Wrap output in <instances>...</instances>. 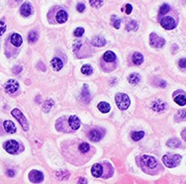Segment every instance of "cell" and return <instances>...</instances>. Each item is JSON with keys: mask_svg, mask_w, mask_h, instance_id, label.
Segmentation results:
<instances>
[{"mask_svg": "<svg viewBox=\"0 0 186 184\" xmlns=\"http://www.w3.org/2000/svg\"><path fill=\"white\" fill-rule=\"evenodd\" d=\"M115 100L117 103V106L120 108L121 110H126L130 106V98L127 94L124 93H118L115 96Z\"/></svg>", "mask_w": 186, "mask_h": 184, "instance_id": "6da1fadb", "label": "cell"}, {"mask_svg": "<svg viewBox=\"0 0 186 184\" xmlns=\"http://www.w3.org/2000/svg\"><path fill=\"white\" fill-rule=\"evenodd\" d=\"M163 162L166 166L169 168H172L177 166L181 162V155L179 154H173V155H164L163 157Z\"/></svg>", "mask_w": 186, "mask_h": 184, "instance_id": "7a4b0ae2", "label": "cell"}, {"mask_svg": "<svg viewBox=\"0 0 186 184\" xmlns=\"http://www.w3.org/2000/svg\"><path fill=\"white\" fill-rule=\"evenodd\" d=\"M11 114L16 118L19 123H20V125L22 126V128H23L24 131H28V130H29V125H28V122H27L26 117L24 116V114L20 110L13 109L12 112H11Z\"/></svg>", "mask_w": 186, "mask_h": 184, "instance_id": "3957f363", "label": "cell"}, {"mask_svg": "<svg viewBox=\"0 0 186 184\" xmlns=\"http://www.w3.org/2000/svg\"><path fill=\"white\" fill-rule=\"evenodd\" d=\"M141 163L142 166L146 167V168H149V169H154L157 166V162L155 157H150V155H143L141 157Z\"/></svg>", "mask_w": 186, "mask_h": 184, "instance_id": "277c9868", "label": "cell"}, {"mask_svg": "<svg viewBox=\"0 0 186 184\" xmlns=\"http://www.w3.org/2000/svg\"><path fill=\"white\" fill-rule=\"evenodd\" d=\"M150 41H151V46L154 47V48H157V49L163 48L165 44V40L163 39V38L159 37L155 33H151V34Z\"/></svg>", "mask_w": 186, "mask_h": 184, "instance_id": "5b68a950", "label": "cell"}, {"mask_svg": "<svg viewBox=\"0 0 186 184\" xmlns=\"http://www.w3.org/2000/svg\"><path fill=\"white\" fill-rule=\"evenodd\" d=\"M3 148L7 153H11V154H15V153H17L18 149H19V144L16 141L10 140V141H6V143H4Z\"/></svg>", "mask_w": 186, "mask_h": 184, "instance_id": "8992f818", "label": "cell"}, {"mask_svg": "<svg viewBox=\"0 0 186 184\" xmlns=\"http://www.w3.org/2000/svg\"><path fill=\"white\" fill-rule=\"evenodd\" d=\"M160 24L166 30H172L176 27V22L172 17H164L161 19Z\"/></svg>", "mask_w": 186, "mask_h": 184, "instance_id": "52a82bcc", "label": "cell"}, {"mask_svg": "<svg viewBox=\"0 0 186 184\" xmlns=\"http://www.w3.org/2000/svg\"><path fill=\"white\" fill-rule=\"evenodd\" d=\"M29 179L31 182H34V183H40L43 181L44 179V175L41 171H38V170H32L29 173Z\"/></svg>", "mask_w": 186, "mask_h": 184, "instance_id": "ba28073f", "label": "cell"}, {"mask_svg": "<svg viewBox=\"0 0 186 184\" xmlns=\"http://www.w3.org/2000/svg\"><path fill=\"white\" fill-rule=\"evenodd\" d=\"M18 88H19V83L16 81L15 79H10L5 84V90L10 94L15 93L18 90Z\"/></svg>", "mask_w": 186, "mask_h": 184, "instance_id": "9c48e42d", "label": "cell"}, {"mask_svg": "<svg viewBox=\"0 0 186 184\" xmlns=\"http://www.w3.org/2000/svg\"><path fill=\"white\" fill-rule=\"evenodd\" d=\"M20 12L22 14V16H24V17L30 16L33 13V9H32L31 4L30 3H24L20 8Z\"/></svg>", "mask_w": 186, "mask_h": 184, "instance_id": "30bf717a", "label": "cell"}, {"mask_svg": "<svg viewBox=\"0 0 186 184\" xmlns=\"http://www.w3.org/2000/svg\"><path fill=\"white\" fill-rule=\"evenodd\" d=\"M68 124L70 126V128L72 130H77L79 127H80V120L78 119L77 116L72 115L69 117L68 119Z\"/></svg>", "mask_w": 186, "mask_h": 184, "instance_id": "8fae6325", "label": "cell"}, {"mask_svg": "<svg viewBox=\"0 0 186 184\" xmlns=\"http://www.w3.org/2000/svg\"><path fill=\"white\" fill-rule=\"evenodd\" d=\"M88 138L91 140L92 141H99L102 139V134L100 133L99 130H92L89 132Z\"/></svg>", "mask_w": 186, "mask_h": 184, "instance_id": "7c38bea8", "label": "cell"}, {"mask_svg": "<svg viewBox=\"0 0 186 184\" xmlns=\"http://www.w3.org/2000/svg\"><path fill=\"white\" fill-rule=\"evenodd\" d=\"M91 173L92 175L95 176V177H100L102 175L103 173V167L101 164L99 163H95L94 166L91 167Z\"/></svg>", "mask_w": 186, "mask_h": 184, "instance_id": "4fadbf2b", "label": "cell"}, {"mask_svg": "<svg viewBox=\"0 0 186 184\" xmlns=\"http://www.w3.org/2000/svg\"><path fill=\"white\" fill-rule=\"evenodd\" d=\"M3 127H4V130H5L8 134H14L16 132V127L14 125V123L11 121H5L3 123Z\"/></svg>", "mask_w": 186, "mask_h": 184, "instance_id": "5bb4252c", "label": "cell"}, {"mask_svg": "<svg viewBox=\"0 0 186 184\" xmlns=\"http://www.w3.org/2000/svg\"><path fill=\"white\" fill-rule=\"evenodd\" d=\"M51 64H52V68H54L56 72H59V70H60L64 67L63 60H61L60 59H59V58H54V59H52V61H51Z\"/></svg>", "mask_w": 186, "mask_h": 184, "instance_id": "9a60e30c", "label": "cell"}, {"mask_svg": "<svg viewBox=\"0 0 186 184\" xmlns=\"http://www.w3.org/2000/svg\"><path fill=\"white\" fill-rule=\"evenodd\" d=\"M56 22L60 23V24H63V23H64L66 20H68V13H66L64 10H60V11L58 12V14H56Z\"/></svg>", "mask_w": 186, "mask_h": 184, "instance_id": "2e32d148", "label": "cell"}, {"mask_svg": "<svg viewBox=\"0 0 186 184\" xmlns=\"http://www.w3.org/2000/svg\"><path fill=\"white\" fill-rule=\"evenodd\" d=\"M165 103L163 102V101H159L157 100L155 102L152 103V109H154L155 111L156 112H160V111H163L165 109Z\"/></svg>", "mask_w": 186, "mask_h": 184, "instance_id": "e0dca14e", "label": "cell"}, {"mask_svg": "<svg viewBox=\"0 0 186 184\" xmlns=\"http://www.w3.org/2000/svg\"><path fill=\"white\" fill-rule=\"evenodd\" d=\"M11 43L15 47H20L22 44V37L19 34H17V33H14L11 37Z\"/></svg>", "mask_w": 186, "mask_h": 184, "instance_id": "ac0fdd59", "label": "cell"}, {"mask_svg": "<svg viewBox=\"0 0 186 184\" xmlns=\"http://www.w3.org/2000/svg\"><path fill=\"white\" fill-rule=\"evenodd\" d=\"M103 59H104L105 61H107V63H113V61L116 59V55L114 54L113 51H106V53L104 54Z\"/></svg>", "mask_w": 186, "mask_h": 184, "instance_id": "d6986e66", "label": "cell"}, {"mask_svg": "<svg viewBox=\"0 0 186 184\" xmlns=\"http://www.w3.org/2000/svg\"><path fill=\"white\" fill-rule=\"evenodd\" d=\"M81 99L85 103H87V102L90 101V93H89L88 89H87V85L83 86V89L81 91Z\"/></svg>", "mask_w": 186, "mask_h": 184, "instance_id": "ffe728a7", "label": "cell"}, {"mask_svg": "<svg viewBox=\"0 0 186 184\" xmlns=\"http://www.w3.org/2000/svg\"><path fill=\"white\" fill-rule=\"evenodd\" d=\"M105 44H106V41L102 37H95L92 41V45L95 47H103Z\"/></svg>", "mask_w": 186, "mask_h": 184, "instance_id": "44dd1931", "label": "cell"}, {"mask_svg": "<svg viewBox=\"0 0 186 184\" xmlns=\"http://www.w3.org/2000/svg\"><path fill=\"white\" fill-rule=\"evenodd\" d=\"M133 61H134L135 64L140 65L143 63V61H144V56L140 53H135L134 55H133Z\"/></svg>", "mask_w": 186, "mask_h": 184, "instance_id": "7402d4cb", "label": "cell"}, {"mask_svg": "<svg viewBox=\"0 0 186 184\" xmlns=\"http://www.w3.org/2000/svg\"><path fill=\"white\" fill-rule=\"evenodd\" d=\"M98 109L100 110V112H102V113H108L109 111H110L111 107L106 102H100L98 104Z\"/></svg>", "mask_w": 186, "mask_h": 184, "instance_id": "603a6c76", "label": "cell"}, {"mask_svg": "<svg viewBox=\"0 0 186 184\" xmlns=\"http://www.w3.org/2000/svg\"><path fill=\"white\" fill-rule=\"evenodd\" d=\"M174 101L177 103L180 106H184L186 105V95L185 94H180V95H177L174 98Z\"/></svg>", "mask_w": 186, "mask_h": 184, "instance_id": "cb8c5ba5", "label": "cell"}, {"mask_svg": "<svg viewBox=\"0 0 186 184\" xmlns=\"http://www.w3.org/2000/svg\"><path fill=\"white\" fill-rule=\"evenodd\" d=\"M141 80V76L138 73H132L129 76V82L131 84H138Z\"/></svg>", "mask_w": 186, "mask_h": 184, "instance_id": "d4e9b609", "label": "cell"}, {"mask_svg": "<svg viewBox=\"0 0 186 184\" xmlns=\"http://www.w3.org/2000/svg\"><path fill=\"white\" fill-rule=\"evenodd\" d=\"M38 33L35 32V31H31L29 33V35H28V40H29V42L31 44H34L36 43V42L38 41Z\"/></svg>", "mask_w": 186, "mask_h": 184, "instance_id": "484cf974", "label": "cell"}, {"mask_svg": "<svg viewBox=\"0 0 186 184\" xmlns=\"http://www.w3.org/2000/svg\"><path fill=\"white\" fill-rule=\"evenodd\" d=\"M145 136V132L144 131H141V132H134L132 134V139L134 141H140L144 138Z\"/></svg>", "mask_w": 186, "mask_h": 184, "instance_id": "4316f807", "label": "cell"}, {"mask_svg": "<svg viewBox=\"0 0 186 184\" xmlns=\"http://www.w3.org/2000/svg\"><path fill=\"white\" fill-rule=\"evenodd\" d=\"M111 23H112V25H113L114 28L119 29V28H120V25H121V20L117 16L114 15V16L111 17Z\"/></svg>", "mask_w": 186, "mask_h": 184, "instance_id": "83f0119b", "label": "cell"}, {"mask_svg": "<svg viewBox=\"0 0 186 184\" xmlns=\"http://www.w3.org/2000/svg\"><path fill=\"white\" fill-rule=\"evenodd\" d=\"M166 145H167L169 148H178L180 145V141L177 139H171L166 143Z\"/></svg>", "mask_w": 186, "mask_h": 184, "instance_id": "f1b7e54d", "label": "cell"}, {"mask_svg": "<svg viewBox=\"0 0 186 184\" xmlns=\"http://www.w3.org/2000/svg\"><path fill=\"white\" fill-rule=\"evenodd\" d=\"M52 105H54V101H52V99H50V100H47L46 103L44 104V107H43V110H44L45 113H48L51 110V108L52 107Z\"/></svg>", "mask_w": 186, "mask_h": 184, "instance_id": "f546056e", "label": "cell"}, {"mask_svg": "<svg viewBox=\"0 0 186 184\" xmlns=\"http://www.w3.org/2000/svg\"><path fill=\"white\" fill-rule=\"evenodd\" d=\"M81 72L83 74H85V75H89V74H91L93 72V69H92L91 67H90V65L85 64V65H83V67H81Z\"/></svg>", "mask_w": 186, "mask_h": 184, "instance_id": "4dcf8cb0", "label": "cell"}, {"mask_svg": "<svg viewBox=\"0 0 186 184\" xmlns=\"http://www.w3.org/2000/svg\"><path fill=\"white\" fill-rule=\"evenodd\" d=\"M136 29H138V23L136 21H131L126 25L127 31H133V30H136Z\"/></svg>", "mask_w": 186, "mask_h": 184, "instance_id": "1f68e13d", "label": "cell"}, {"mask_svg": "<svg viewBox=\"0 0 186 184\" xmlns=\"http://www.w3.org/2000/svg\"><path fill=\"white\" fill-rule=\"evenodd\" d=\"M90 5L94 8H99L103 4V0H89Z\"/></svg>", "mask_w": 186, "mask_h": 184, "instance_id": "d6a6232c", "label": "cell"}, {"mask_svg": "<svg viewBox=\"0 0 186 184\" xmlns=\"http://www.w3.org/2000/svg\"><path fill=\"white\" fill-rule=\"evenodd\" d=\"M89 149H90V147H89V145L87 143H82V144L79 145V150H80V152L87 153Z\"/></svg>", "mask_w": 186, "mask_h": 184, "instance_id": "836d02e7", "label": "cell"}, {"mask_svg": "<svg viewBox=\"0 0 186 184\" xmlns=\"http://www.w3.org/2000/svg\"><path fill=\"white\" fill-rule=\"evenodd\" d=\"M169 6L167 5V4H163V6L160 7V9H159V13L161 14V15H163V14H166L168 11H169Z\"/></svg>", "mask_w": 186, "mask_h": 184, "instance_id": "e575fe53", "label": "cell"}, {"mask_svg": "<svg viewBox=\"0 0 186 184\" xmlns=\"http://www.w3.org/2000/svg\"><path fill=\"white\" fill-rule=\"evenodd\" d=\"M84 33V29L83 28H77V29H75L74 31V36L75 37H81Z\"/></svg>", "mask_w": 186, "mask_h": 184, "instance_id": "d590c367", "label": "cell"}, {"mask_svg": "<svg viewBox=\"0 0 186 184\" xmlns=\"http://www.w3.org/2000/svg\"><path fill=\"white\" fill-rule=\"evenodd\" d=\"M6 30V25L5 23H4V21H0V36H1L4 32H5Z\"/></svg>", "mask_w": 186, "mask_h": 184, "instance_id": "8d00e7d4", "label": "cell"}, {"mask_svg": "<svg viewBox=\"0 0 186 184\" xmlns=\"http://www.w3.org/2000/svg\"><path fill=\"white\" fill-rule=\"evenodd\" d=\"M178 65L180 67V68L186 69V59H181L178 63Z\"/></svg>", "mask_w": 186, "mask_h": 184, "instance_id": "74e56055", "label": "cell"}, {"mask_svg": "<svg viewBox=\"0 0 186 184\" xmlns=\"http://www.w3.org/2000/svg\"><path fill=\"white\" fill-rule=\"evenodd\" d=\"M80 47H81V42H80V41H76L75 43L73 44V50H74V51H77L79 50Z\"/></svg>", "mask_w": 186, "mask_h": 184, "instance_id": "f35d334b", "label": "cell"}, {"mask_svg": "<svg viewBox=\"0 0 186 184\" xmlns=\"http://www.w3.org/2000/svg\"><path fill=\"white\" fill-rule=\"evenodd\" d=\"M76 9H77L78 12H83L84 9H85V5L83 3H78L77 6H76Z\"/></svg>", "mask_w": 186, "mask_h": 184, "instance_id": "ab89813d", "label": "cell"}, {"mask_svg": "<svg viewBox=\"0 0 186 184\" xmlns=\"http://www.w3.org/2000/svg\"><path fill=\"white\" fill-rule=\"evenodd\" d=\"M178 115L182 118V119H186V110H180L178 112Z\"/></svg>", "mask_w": 186, "mask_h": 184, "instance_id": "60d3db41", "label": "cell"}, {"mask_svg": "<svg viewBox=\"0 0 186 184\" xmlns=\"http://www.w3.org/2000/svg\"><path fill=\"white\" fill-rule=\"evenodd\" d=\"M6 173H7V175L10 176V177H14V176H15V171H14L13 169H8Z\"/></svg>", "mask_w": 186, "mask_h": 184, "instance_id": "b9f144b4", "label": "cell"}, {"mask_svg": "<svg viewBox=\"0 0 186 184\" xmlns=\"http://www.w3.org/2000/svg\"><path fill=\"white\" fill-rule=\"evenodd\" d=\"M132 9H133V7H132L131 4H127V5H126V13L130 14L132 12Z\"/></svg>", "mask_w": 186, "mask_h": 184, "instance_id": "7bdbcfd3", "label": "cell"}, {"mask_svg": "<svg viewBox=\"0 0 186 184\" xmlns=\"http://www.w3.org/2000/svg\"><path fill=\"white\" fill-rule=\"evenodd\" d=\"M21 69H22V68H21V67H19L18 68H17V67H15V68H14L13 72H15V73H17V72H21Z\"/></svg>", "mask_w": 186, "mask_h": 184, "instance_id": "ee69618b", "label": "cell"}, {"mask_svg": "<svg viewBox=\"0 0 186 184\" xmlns=\"http://www.w3.org/2000/svg\"><path fill=\"white\" fill-rule=\"evenodd\" d=\"M78 183H87V181H86V179H84V178H80L79 180H78Z\"/></svg>", "mask_w": 186, "mask_h": 184, "instance_id": "f6af8a7d", "label": "cell"}]
</instances>
